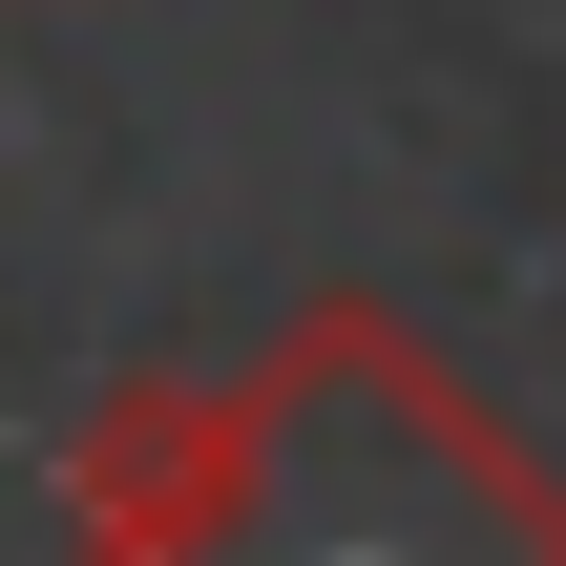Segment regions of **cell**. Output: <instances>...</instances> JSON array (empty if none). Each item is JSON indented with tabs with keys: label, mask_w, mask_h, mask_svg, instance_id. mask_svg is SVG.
I'll use <instances>...</instances> for the list:
<instances>
[{
	"label": "cell",
	"mask_w": 566,
	"mask_h": 566,
	"mask_svg": "<svg viewBox=\"0 0 566 566\" xmlns=\"http://www.w3.org/2000/svg\"><path fill=\"white\" fill-rule=\"evenodd\" d=\"M63 566H566V462L399 294H294L63 441Z\"/></svg>",
	"instance_id": "1"
}]
</instances>
